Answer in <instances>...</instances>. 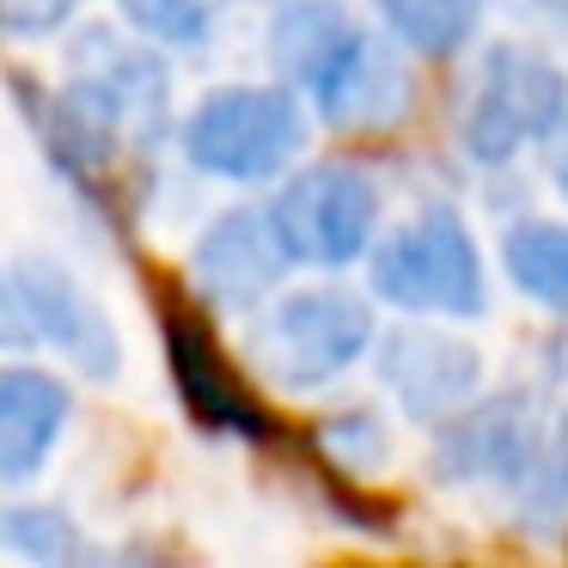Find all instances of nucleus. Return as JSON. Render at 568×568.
<instances>
[{
	"label": "nucleus",
	"mask_w": 568,
	"mask_h": 568,
	"mask_svg": "<svg viewBox=\"0 0 568 568\" xmlns=\"http://www.w3.org/2000/svg\"><path fill=\"white\" fill-rule=\"evenodd\" d=\"M379 26L404 43L409 55H428V62H453L458 50L483 38V19H489V0H373Z\"/></svg>",
	"instance_id": "nucleus-14"
},
{
	"label": "nucleus",
	"mask_w": 568,
	"mask_h": 568,
	"mask_svg": "<svg viewBox=\"0 0 568 568\" xmlns=\"http://www.w3.org/2000/svg\"><path fill=\"white\" fill-rule=\"evenodd\" d=\"M544 446V409L531 392H495L470 397L446 422H434V458L428 470L440 483L465 489H519Z\"/></svg>",
	"instance_id": "nucleus-8"
},
{
	"label": "nucleus",
	"mask_w": 568,
	"mask_h": 568,
	"mask_svg": "<svg viewBox=\"0 0 568 568\" xmlns=\"http://www.w3.org/2000/svg\"><path fill=\"white\" fill-rule=\"evenodd\" d=\"M562 111H568L562 62L526 38H495L465 92V111H458V148H465L470 165L495 172V165H514L519 153L544 148L550 129L562 123Z\"/></svg>",
	"instance_id": "nucleus-6"
},
{
	"label": "nucleus",
	"mask_w": 568,
	"mask_h": 568,
	"mask_svg": "<svg viewBox=\"0 0 568 568\" xmlns=\"http://www.w3.org/2000/svg\"><path fill=\"white\" fill-rule=\"evenodd\" d=\"M373 361L392 404L422 428L446 422L483 392V348L446 324H397L392 336H373Z\"/></svg>",
	"instance_id": "nucleus-9"
},
{
	"label": "nucleus",
	"mask_w": 568,
	"mask_h": 568,
	"mask_svg": "<svg viewBox=\"0 0 568 568\" xmlns=\"http://www.w3.org/2000/svg\"><path fill=\"white\" fill-rule=\"evenodd\" d=\"M306 135H312V111L287 80L214 87L178 123V148H184L190 172L239 190L275 184L306 153Z\"/></svg>",
	"instance_id": "nucleus-4"
},
{
	"label": "nucleus",
	"mask_w": 568,
	"mask_h": 568,
	"mask_svg": "<svg viewBox=\"0 0 568 568\" xmlns=\"http://www.w3.org/2000/svg\"><path fill=\"white\" fill-rule=\"evenodd\" d=\"M13 300L26 312L31 343H50L62 361H74L87 379H116L123 373V336L111 312L80 287V275L55 257H19L13 263Z\"/></svg>",
	"instance_id": "nucleus-10"
},
{
	"label": "nucleus",
	"mask_w": 568,
	"mask_h": 568,
	"mask_svg": "<svg viewBox=\"0 0 568 568\" xmlns=\"http://www.w3.org/2000/svg\"><path fill=\"white\" fill-rule=\"evenodd\" d=\"M263 214L294 270H348L379 239L385 190L361 160H312L300 172L287 165Z\"/></svg>",
	"instance_id": "nucleus-7"
},
{
	"label": "nucleus",
	"mask_w": 568,
	"mask_h": 568,
	"mask_svg": "<svg viewBox=\"0 0 568 568\" xmlns=\"http://www.w3.org/2000/svg\"><path fill=\"white\" fill-rule=\"evenodd\" d=\"M13 343H31V331H26V312L13 300V275H0V348H13Z\"/></svg>",
	"instance_id": "nucleus-22"
},
{
	"label": "nucleus",
	"mask_w": 568,
	"mask_h": 568,
	"mask_svg": "<svg viewBox=\"0 0 568 568\" xmlns=\"http://www.w3.org/2000/svg\"><path fill=\"white\" fill-rule=\"evenodd\" d=\"M514 501H519V519H526V526H544V531L568 526V397H562V409L544 422V446H538V458H531L526 483L514 489Z\"/></svg>",
	"instance_id": "nucleus-18"
},
{
	"label": "nucleus",
	"mask_w": 568,
	"mask_h": 568,
	"mask_svg": "<svg viewBox=\"0 0 568 568\" xmlns=\"http://www.w3.org/2000/svg\"><path fill=\"white\" fill-rule=\"evenodd\" d=\"M275 80L306 99L312 123L336 135H385L409 116L416 80H409L404 43L348 19L336 0H282L270 26Z\"/></svg>",
	"instance_id": "nucleus-2"
},
{
	"label": "nucleus",
	"mask_w": 568,
	"mask_h": 568,
	"mask_svg": "<svg viewBox=\"0 0 568 568\" xmlns=\"http://www.w3.org/2000/svg\"><path fill=\"white\" fill-rule=\"evenodd\" d=\"M501 275L544 312H568V221H514L501 233Z\"/></svg>",
	"instance_id": "nucleus-15"
},
{
	"label": "nucleus",
	"mask_w": 568,
	"mask_h": 568,
	"mask_svg": "<svg viewBox=\"0 0 568 568\" xmlns=\"http://www.w3.org/2000/svg\"><path fill=\"white\" fill-rule=\"evenodd\" d=\"M373 300L409 312V318H453L470 324L489 312V263H483L458 209H416L367 245Z\"/></svg>",
	"instance_id": "nucleus-5"
},
{
	"label": "nucleus",
	"mask_w": 568,
	"mask_h": 568,
	"mask_svg": "<svg viewBox=\"0 0 568 568\" xmlns=\"http://www.w3.org/2000/svg\"><path fill=\"white\" fill-rule=\"evenodd\" d=\"M245 361L263 385L275 392H324L336 385L343 373H355L361 361L373 355V306L361 294L336 282H318V287H294L282 294L275 287L257 312H245Z\"/></svg>",
	"instance_id": "nucleus-3"
},
{
	"label": "nucleus",
	"mask_w": 568,
	"mask_h": 568,
	"mask_svg": "<svg viewBox=\"0 0 568 568\" xmlns=\"http://www.w3.org/2000/svg\"><path fill=\"white\" fill-rule=\"evenodd\" d=\"M318 440H324V453H331L343 470H373L385 453H392V434H385V422L373 416V409H343V416H324Z\"/></svg>",
	"instance_id": "nucleus-19"
},
{
	"label": "nucleus",
	"mask_w": 568,
	"mask_h": 568,
	"mask_svg": "<svg viewBox=\"0 0 568 568\" xmlns=\"http://www.w3.org/2000/svg\"><path fill=\"white\" fill-rule=\"evenodd\" d=\"M294 270L275 239L263 209H226L202 226V239L190 245V287L221 312H257L263 300L282 287V275Z\"/></svg>",
	"instance_id": "nucleus-11"
},
{
	"label": "nucleus",
	"mask_w": 568,
	"mask_h": 568,
	"mask_svg": "<svg viewBox=\"0 0 568 568\" xmlns=\"http://www.w3.org/2000/svg\"><path fill=\"white\" fill-rule=\"evenodd\" d=\"M116 13L135 38L160 43V50H202L214 38L233 0H116Z\"/></svg>",
	"instance_id": "nucleus-17"
},
{
	"label": "nucleus",
	"mask_w": 568,
	"mask_h": 568,
	"mask_svg": "<svg viewBox=\"0 0 568 568\" xmlns=\"http://www.w3.org/2000/svg\"><path fill=\"white\" fill-rule=\"evenodd\" d=\"M0 550L26 556V562L43 568H68V562H87L92 544L80 531V519L68 507L50 501H0Z\"/></svg>",
	"instance_id": "nucleus-16"
},
{
	"label": "nucleus",
	"mask_w": 568,
	"mask_h": 568,
	"mask_svg": "<svg viewBox=\"0 0 568 568\" xmlns=\"http://www.w3.org/2000/svg\"><path fill=\"white\" fill-rule=\"evenodd\" d=\"M80 7L87 0H0V38H13V43L62 38Z\"/></svg>",
	"instance_id": "nucleus-20"
},
{
	"label": "nucleus",
	"mask_w": 568,
	"mask_h": 568,
	"mask_svg": "<svg viewBox=\"0 0 568 568\" xmlns=\"http://www.w3.org/2000/svg\"><path fill=\"white\" fill-rule=\"evenodd\" d=\"M68 422H74V392L62 373L38 361H0V483H31L55 458Z\"/></svg>",
	"instance_id": "nucleus-13"
},
{
	"label": "nucleus",
	"mask_w": 568,
	"mask_h": 568,
	"mask_svg": "<svg viewBox=\"0 0 568 568\" xmlns=\"http://www.w3.org/2000/svg\"><path fill=\"white\" fill-rule=\"evenodd\" d=\"M172 129V74L160 43L129 26H80L68 38L62 87L43 99L38 135L68 184H111L135 153H153Z\"/></svg>",
	"instance_id": "nucleus-1"
},
{
	"label": "nucleus",
	"mask_w": 568,
	"mask_h": 568,
	"mask_svg": "<svg viewBox=\"0 0 568 568\" xmlns=\"http://www.w3.org/2000/svg\"><path fill=\"white\" fill-rule=\"evenodd\" d=\"M165 361H172L184 409L209 434H239V440H263V434H270L263 404L233 373V361L221 355V343L209 336V324H202L196 312H178V306L165 312Z\"/></svg>",
	"instance_id": "nucleus-12"
},
{
	"label": "nucleus",
	"mask_w": 568,
	"mask_h": 568,
	"mask_svg": "<svg viewBox=\"0 0 568 568\" xmlns=\"http://www.w3.org/2000/svg\"><path fill=\"white\" fill-rule=\"evenodd\" d=\"M544 172H550V190L568 202V111H562V123L550 129V141H544Z\"/></svg>",
	"instance_id": "nucleus-21"
}]
</instances>
